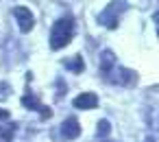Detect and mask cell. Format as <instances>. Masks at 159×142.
Instances as JSON below:
<instances>
[{"instance_id": "cell-8", "label": "cell", "mask_w": 159, "mask_h": 142, "mask_svg": "<svg viewBox=\"0 0 159 142\" xmlns=\"http://www.w3.org/2000/svg\"><path fill=\"white\" fill-rule=\"evenodd\" d=\"M66 68H70L74 74H79V72H83V70H85V61H83V57H81V55H74L72 59H68V61H66Z\"/></svg>"}, {"instance_id": "cell-9", "label": "cell", "mask_w": 159, "mask_h": 142, "mask_svg": "<svg viewBox=\"0 0 159 142\" xmlns=\"http://www.w3.org/2000/svg\"><path fill=\"white\" fill-rule=\"evenodd\" d=\"M22 105H24L26 109H37V111H42V109H44V105H42L35 96H31V94L22 96Z\"/></svg>"}, {"instance_id": "cell-10", "label": "cell", "mask_w": 159, "mask_h": 142, "mask_svg": "<svg viewBox=\"0 0 159 142\" xmlns=\"http://www.w3.org/2000/svg\"><path fill=\"white\" fill-rule=\"evenodd\" d=\"M109 131H111V125H109V120H100V122H98V129H96V133H98L100 138H107V135H109Z\"/></svg>"}, {"instance_id": "cell-2", "label": "cell", "mask_w": 159, "mask_h": 142, "mask_svg": "<svg viewBox=\"0 0 159 142\" xmlns=\"http://www.w3.org/2000/svg\"><path fill=\"white\" fill-rule=\"evenodd\" d=\"M126 7H129V5H126V0H111V2L107 5V9L100 11L98 22L105 24L107 29H116L118 22H120V16L126 11Z\"/></svg>"}, {"instance_id": "cell-3", "label": "cell", "mask_w": 159, "mask_h": 142, "mask_svg": "<svg viewBox=\"0 0 159 142\" xmlns=\"http://www.w3.org/2000/svg\"><path fill=\"white\" fill-rule=\"evenodd\" d=\"M13 16L18 20L20 31L22 33H31V29L35 26V18H33L31 9H26V7H13Z\"/></svg>"}, {"instance_id": "cell-5", "label": "cell", "mask_w": 159, "mask_h": 142, "mask_svg": "<svg viewBox=\"0 0 159 142\" xmlns=\"http://www.w3.org/2000/svg\"><path fill=\"white\" fill-rule=\"evenodd\" d=\"M74 107H79V109H94V107H98V96L94 92H83V94H79L74 98Z\"/></svg>"}, {"instance_id": "cell-12", "label": "cell", "mask_w": 159, "mask_h": 142, "mask_svg": "<svg viewBox=\"0 0 159 142\" xmlns=\"http://www.w3.org/2000/svg\"><path fill=\"white\" fill-rule=\"evenodd\" d=\"M9 118V111L7 109H0V120H7Z\"/></svg>"}, {"instance_id": "cell-11", "label": "cell", "mask_w": 159, "mask_h": 142, "mask_svg": "<svg viewBox=\"0 0 159 142\" xmlns=\"http://www.w3.org/2000/svg\"><path fill=\"white\" fill-rule=\"evenodd\" d=\"M7 90H9V83H0V98H7L9 96Z\"/></svg>"}, {"instance_id": "cell-1", "label": "cell", "mask_w": 159, "mask_h": 142, "mask_svg": "<svg viewBox=\"0 0 159 142\" xmlns=\"http://www.w3.org/2000/svg\"><path fill=\"white\" fill-rule=\"evenodd\" d=\"M72 35H74V20H72L70 16L59 18V20L52 24V31H50V48H52V50L66 48V46L72 42Z\"/></svg>"}, {"instance_id": "cell-6", "label": "cell", "mask_w": 159, "mask_h": 142, "mask_svg": "<svg viewBox=\"0 0 159 142\" xmlns=\"http://www.w3.org/2000/svg\"><path fill=\"white\" fill-rule=\"evenodd\" d=\"M61 133H63L66 140H74V138H79V133H81V125H79V120H76V118H66L63 125H61Z\"/></svg>"}, {"instance_id": "cell-7", "label": "cell", "mask_w": 159, "mask_h": 142, "mask_svg": "<svg viewBox=\"0 0 159 142\" xmlns=\"http://www.w3.org/2000/svg\"><path fill=\"white\" fill-rule=\"evenodd\" d=\"M98 64H100V72H102V77H105V74H109V72L118 66V64H116V55H113L111 50H102V53H100Z\"/></svg>"}, {"instance_id": "cell-14", "label": "cell", "mask_w": 159, "mask_h": 142, "mask_svg": "<svg viewBox=\"0 0 159 142\" xmlns=\"http://www.w3.org/2000/svg\"><path fill=\"white\" fill-rule=\"evenodd\" d=\"M148 142H150V140H148Z\"/></svg>"}, {"instance_id": "cell-4", "label": "cell", "mask_w": 159, "mask_h": 142, "mask_svg": "<svg viewBox=\"0 0 159 142\" xmlns=\"http://www.w3.org/2000/svg\"><path fill=\"white\" fill-rule=\"evenodd\" d=\"M111 72H116L113 77H109L107 81H111V83H118V85H133L135 81H137V74L133 72V70H129V68H120V66H116ZM107 77V74H105Z\"/></svg>"}, {"instance_id": "cell-13", "label": "cell", "mask_w": 159, "mask_h": 142, "mask_svg": "<svg viewBox=\"0 0 159 142\" xmlns=\"http://www.w3.org/2000/svg\"><path fill=\"white\" fill-rule=\"evenodd\" d=\"M152 20H155V24H157V35H159V11L152 16Z\"/></svg>"}]
</instances>
